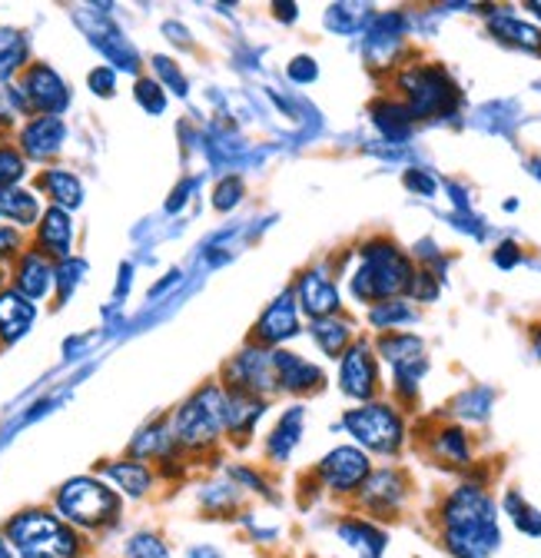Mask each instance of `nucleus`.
<instances>
[{
	"mask_svg": "<svg viewBox=\"0 0 541 558\" xmlns=\"http://www.w3.org/2000/svg\"><path fill=\"white\" fill-rule=\"evenodd\" d=\"M126 558H173L167 542L153 532H137L126 542Z\"/></svg>",
	"mask_w": 541,
	"mask_h": 558,
	"instance_id": "obj_32",
	"label": "nucleus"
},
{
	"mask_svg": "<svg viewBox=\"0 0 541 558\" xmlns=\"http://www.w3.org/2000/svg\"><path fill=\"white\" fill-rule=\"evenodd\" d=\"M21 253V233L14 227H0V263Z\"/></svg>",
	"mask_w": 541,
	"mask_h": 558,
	"instance_id": "obj_40",
	"label": "nucleus"
},
{
	"mask_svg": "<svg viewBox=\"0 0 541 558\" xmlns=\"http://www.w3.org/2000/svg\"><path fill=\"white\" fill-rule=\"evenodd\" d=\"M528 11H531V14H538V17H541V0H531V4H528Z\"/></svg>",
	"mask_w": 541,
	"mask_h": 558,
	"instance_id": "obj_47",
	"label": "nucleus"
},
{
	"mask_svg": "<svg viewBox=\"0 0 541 558\" xmlns=\"http://www.w3.org/2000/svg\"><path fill=\"white\" fill-rule=\"evenodd\" d=\"M413 319H416V310L405 300H385V303H376L369 310V323L379 326V329H392V326L413 323Z\"/></svg>",
	"mask_w": 541,
	"mask_h": 558,
	"instance_id": "obj_31",
	"label": "nucleus"
},
{
	"mask_svg": "<svg viewBox=\"0 0 541 558\" xmlns=\"http://www.w3.org/2000/svg\"><path fill=\"white\" fill-rule=\"evenodd\" d=\"M442 538L455 558H489L502 535L495 519V502L485 488L462 485L442 506Z\"/></svg>",
	"mask_w": 541,
	"mask_h": 558,
	"instance_id": "obj_1",
	"label": "nucleus"
},
{
	"mask_svg": "<svg viewBox=\"0 0 541 558\" xmlns=\"http://www.w3.org/2000/svg\"><path fill=\"white\" fill-rule=\"evenodd\" d=\"M505 509H508V515L515 519V525H518L525 535H541V512H534L531 506H525V499H521L518 493H508Z\"/></svg>",
	"mask_w": 541,
	"mask_h": 558,
	"instance_id": "obj_33",
	"label": "nucleus"
},
{
	"mask_svg": "<svg viewBox=\"0 0 541 558\" xmlns=\"http://www.w3.org/2000/svg\"><path fill=\"white\" fill-rule=\"evenodd\" d=\"M495 263H499V266H515V263H518V246H515V243H502Z\"/></svg>",
	"mask_w": 541,
	"mask_h": 558,
	"instance_id": "obj_43",
	"label": "nucleus"
},
{
	"mask_svg": "<svg viewBox=\"0 0 541 558\" xmlns=\"http://www.w3.org/2000/svg\"><path fill=\"white\" fill-rule=\"evenodd\" d=\"M14 97L11 94H0V123H11L14 120Z\"/></svg>",
	"mask_w": 541,
	"mask_h": 558,
	"instance_id": "obj_44",
	"label": "nucleus"
},
{
	"mask_svg": "<svg viewBox=\"0 0 541 558\" xmlns=\"http://www.w3.org/2000/svg\"><path fill=\"white\" fill-rule=\"evenodd\" d=\"M293 296H296V306H299L306 316H312V319L335 316V313H340V306H343L340 287H335L322 269H306V272L299 276V283H296Z\"/></svg>",
	"mask_w": 541,
	"mask_h": 558,
	"instance_id": "obj_13",
	"label": "nucleus"
},
{
	"mask_svg": "<svg viewBox=\"0 0 541 558\" xmlns=\"http://www.w3.org/2000/svg\"><path fill=\"white\" fill-rule=\"evenodd\" d=\"M37 319V306L21 296L17 290H4L0 293V339L4 342H17Z\"/></svg>",
	"mask_w": 541,
	"mask_h": 558,
	"instance_id": "obj_20",
	"label": "nucleus"
},
{
	"mask_svg": "<svg viewBox=\"0 0 541 558\" xmlns=\"http://www.w3.org/2000/svg\"><path fill=\"white\" fill-rule=\"evenodd\" d=\"M409 293H413L416 300H426V303H429V300H435V293H439V283H435V276H432V272H426V269H416Z\"/></svg>",
	"mask_w": 541,
	"mask_h": 558,
	"instance_id": "obj_39",
	"label": "nucleus"
},
{
	"mask_svg": "<svg viewBox=\"0 0 541 558\" xmlns=\"http://www.w3.org/2000/svg\"><path fill=\"white\" fill-rule=\"evenodd\" d=\"M223 409H226V389L223 386H202L196 389L170 418V429L180 449L186 452H202L217 446V439L226 433L223 429Z\"/></svg>",
	"mask_w": 541,
	"mask_h": 558,
	"instance_id": "obj_4",
	"label": "nucleus"
},
{
	"mask_svg": "<svg viewBox=\"0 0 541 558\" xmlns=\"http://www.w3.org/2000/svg\"><path fill=\"white\" fill-rule=\"evenodd\" d=\"M87 84H90V90H94V94H100V97H113V90H116V74H113V66H97L94 74L87 77Z\"/></svg>",
	"mask_w": 541,
	"mask_h": 558,
	"instance_id": "obj_38",
	"label": "nucleus"
},
{
	"mask_svg": "<svg viewBox=\"0 0 541 558\" xmlns=\"http://www.w3.org/2000/svg\"><path fill=\"white\" fill-rule=\"evenodd\" d=\"M137 100H140L144 110H150V113H163V110H167V94H163V87H160L157 81H150V77L137 81Z\"/></svg>",
	"mask_w": 541,
	"mask_h": 558,
	"instance_id": "obj_35",
	"label": "nucleus"
},
{
	"mask_svg": "<svg viewBox=\"0 0 541 558\" xmlns=\"http://www.w3.org/2000/svg\"><path fill=\"white\" fill-rule=\"evenodd\" d=\"M27 37L14 27H0V84L11 81L17 70L27 63Z\"/></svg>",
	"mask_w": 541,
	"mask_h": 558,
	"instance_id": "obj_28",
	"label": "nucleus"
},
{
	"mask_svg": "<svg viewBox=\"0 0 541 558\" xmlns=\"http://www.w3.org/2000/svg\"><path fill=\"white\" fill-rule=\"evenodd\" d=\"M0 558H14V548L8 545V538H0Z\"/></svg>",
	"mask_w": 541,
	"mask_h": 558,
	"instance_id": "obj_45",
	"label": "nucleus"
},
{
	"mask_svg": "<svg viewBox=\"0 0 541 558\" xmlns=\"http://www.w3.org/2000/svg\"><path fill=\"white\" fill-rule=\"evenodd\" d=\"M296 336H299V306H296L293 290H286L283 296H276L262 310V316L256 323V342L266 349H276Z\"/></svg>",
	"mask_w": 541,
	"mask_h": 558,
	"instance_id": "obj_12",
	"label": "nucleus"
},
{
	"mask_svg": "<svg viewBox=\"0 0 541 558\" xmlns=\"http://www.w3.org/2000/svg\"><path fill=\"white\" fill-rule=\"evenodd\" d=\"M103 475L120 488V493H126L130 499H140L150 493L153 485V469L140 459H123V462H107L103 465Z\"/></svg>",
	"mask_w": 541,
	"mask_h": 558,
	"instance_id": "obj_21",
	"label": "nucleus"
},
{
	"mask_svg": "<svg viewBox=\"0 0 541 558\" xmlns=\"http://www.w3.org/2000/svg\"><path fill=\"white\" fill-rule=\"evenodd\" d=\"M376 349H379V356L395 369V392H405L413 399L419 389V379L429 369L422 339L409 336V332H382Z\"/></svg>",
	"mask_w": 541,
	"mask_h": 558,
	"instance_id": "obj_8",
	"label": "nucleus"
},
{
	"mask_svg": "<svg viewBox=\"0 0 541 558\" xmlns=\"http://www.w3.org/2000/svg\"><path fill=\"white\" fill-rule=\"evenodd\" d=\"M340 386L349 399L369 402L379 392V363L372 356V345L366 339H356L346 353L340 356Z\"/></svg>",
	"mask_w": 541,
	"mask_h": 558,
	"instance_id": "obj_10",
	"label": "nucleus"
},
{
	"mask_svg": "<svg viewBox=\"0 0 541 558\" xmlns=\"http://www.w3.org/2000/svg\"><path fill=\"white\" fill-rule=\"evenodd\" d=\"M343 426L353 439H359V446H366L369 452H379V456L398 452L402 439H405L402 415L385 402H366L359 409H349Z\"/></svg>",
	"mask_w": 541,
	"mask_h": 558,
	"instance_id": "obj_7",
	"label": "nucleus"
},
{
	"mask_svg": "<svg viewBox=\"0 0 541 558\" xmlns=\"http://www.w3.org/2000/svg\"><path fill=\"white\" fill-rule=\"evenodd\" d=\"M489 31H492L502 44H512V47H521V50H534V53H541V27L525 24V21H521V17H515L512 11L489 14Z\"/></svg>",
	"mask_w": 541,
	"mask_h": 558,
	"instance_id": "obj_22",
	"label": "nucleus"
},
{
	"mask_svg": "<svg viewBox=\"0 0 541 558\" xmlns=\"http://www.w3.org/2000/svg\"><path fill=\"white\" fill-rule=\"evenodd\" d=\"M37 243L44 253H50L53 259H71V243H74V223H71V214L60 206H50L47 214L40 217V227H37Z\"/></svg>",
	"mask_w": 541,
	"mask_h": 558,
	"instance_id": "obj_18",
	"label": "nucleus"
},
{
	"mask_svg": "<svg viewBox=\"0 0 541 558\" xmlns=\"http://www.w3.org/2000/svg\"><path fill=\"white\" fill-rule=\"evenodd\" d=\"M40 190L53 199V206L60 209H77L84 203V186L74 173L66 170H47L40 177Z\"/></svg>",
	"mask_w": 541,
	"mask_h": 558,
	"instance_id": "obj_25",
	"label": "nucleus"
},
{
	"mask_svg": "<svg viewBox=\"0 0 541 558\" xmlns=\"http://www.w3.org/2000/svg\"><path fill=\"white\" fill-rule=\"evenodd\" d=\"M0 217H8L21 227H30L40 217V199L27 190H17V186L0 190Z\"/></svg>",
	"mask_w": 541,
	"mask_h": 558,
	"instance_id": "obj_27",
	"label": "nucleus"
},
{
	"mask_svg": "<svg viewBox=\"0 0 541 558\" xmlns=\"http://www.w3.org/2000/svg\"><path fill=\"white\" fill-rule=\"evenodd\" d=\"M398 90L405 94V107H409L413 120L452 113L455 104H458V87L435 63L405 66L398 74Z\"/></svg>",
	"mask_w": 541,
	"mask_h": 558,
	"instance_id": "obj_6",
	"label": "nucleus"
},
{
	"mask_svg": "<svg viewBox=\"0 0 541 558\" xmlns=\"http://www.w3.org/2000/svg\"><path fill=\"white\" fill-rule=\"evenodd\" d=\"M362 263L353 272V296L362 303H385L409 293L416 266L392 240H372L362 246Z\"/></svg>",
	"mask_w": 541,
	"mask_h": 558,
	"instance_id": "obj_2",
	"label": "nucleus"
},
{
	"mask_svg": "<svg viewBox=\"0 0 541 558\" xmlns=\"http://www.w3.org/2000/svg\"><path fill=\"white\" fill-rule=\"evenodd\" d=\"M359 493H362L366 509H372L376 515H389V512L398 509V502L405 496V478L395 469H382V472H372L362 482Z\"/></svg>",
	"mask_w": 541,
	"mask_h": 558,
	"instance_id": "obj_17",
	"label": "nucleus"
},
{
	"mask_svg": "<svg viewBox=\"0 0 541 558\" xmlns=\"http://www.w3.org/2000/svg\"><path fill=\"white\" fill-rule=\"evenodd\" d=\"M299 436H303V409L293 405L283 412V418L276 423V429L269 433L266 439V452L273 462H286L293 456V449L299 446Z\"/></svg>",
	"mask_w": 541,
	"mask_h": 558,
	"instance_id": "obj_23",
	"label": "nucleus"
},
{
	"mask_svg": "<svg viewBox=\"0 0 541 558\" xmlns=\"http://www.w3.org/2000/svg\"><path fill=\"white\" fill-rule=\"evenodd\" d=\"M312 339H316V345L322 349V353L329 356V360H340L346 349L356 342L353 339V326L346 323V319H340V316H325V319H312Z\"/></svg>",
	"mask_w": 541,
	"mask_h": 558,
	"instance_id": "obj_24",
	"label": "nucleus"
},
{
	"mask_svg": "<svg viewBox=\"0 0 541 558\" xmlns=\"http://www.w3.org/2000/svg\"><path fill=\"white\" fill-rule=\"evenodd\" d=\"M8 545L17 558H77L84 542L74 525L47 509H27L8 522Z\"/></svg>",
	"mask_w": 541,
	"mask_h": 558,
	"instance_id": "obj_3",
	"label": "nucleus"
},
{
	"mask_svg": "<svg viewBox=\"0 0 541 558\" xmlns=\"http://www.w3.org/2000/svg\"><path fill=\"white\" fill-rule=\"evenodd\" d=\"M405 186H409V190H419V193H435V180L432 177H426L422 170H409V173H405Z\"/></svg>",
	"mask_w": 541,
	"mask_h": 558,
	"instance_id": "obj_42",
	"label": "nucleus"
},
{
	"mask_svg": "<svg viewBox=\"0 0 541 558\" xmlns=\"http://www.w3.org/2000/svg\"><path fill=\"white\" fill-rule=\"evenodd\" d=\"M372 117H376V126L389 136V140H402V136H409V130H413V113H409V107L405 104H398V100H379L376 107H372Z\"/></svg>",
	"mask_w": 541,
	"mask_h": 558,
	"instance_id": "obj_29",
	"label": "nucleus"
},
{
	"mask_svg": "<svg viewBox=\"0 0 541 558\" xmlns=\"http://www.w3.org/2000/svg\"><path fill=\"white\" fill-rule=\"evenodd\" d=\"M21 97H24L27 110H40V117H57L60 110H66V104H71V90H66L60 74L44 63L30 66L24 74Z\"/></svg>",
	"mask_w": 541,
	"mask_h": 558,
	"instance_id": "obj_11",
	"label": "nucleus"
},
{
	"mask_svg": "<svg viewBox=\"0 0 541 558\" xmlns=\"http://www.w3.org/2000/svg\"><path fill=\"white\" fill-rule=\"evenodd\" d=\"M24 157L14 147H0V190L17 186L24 180Z\"/></svg>",
	"mask_w": 541,
	"mask_h": 558,
	"instance_id": "obj_34",
	"label": "nucleus"
},
{
	"mask_svg": "<svg viewBox=\"0 0 541 558\" xmlns=\"http://www.w3.org/2000/svg\"><path fill=\"white\" fill-rule=\"evenodd\" d=\"M432 449L442 462L448 465H468L471 459V446H468V436L458 429V426H442L435 436H432Z\"/></svg>",
	"mask_w": 541,
	"mask_h": 558,
	"instance_id": "obj_30",
	"label": "nucleus"
},
{
	"mask_svg": "<svg viewBox=\"0 0 541 558\" xmlns=\"http://www.w3.org/2000/svg\"><path fill=\"white\" fill-rule=\"evenodd\" d=\"M66 140V126L60 117H37L21 130V150L30 160H50L53 154H60Z\"/></svg>",
	"mask_w": 541,
	"mask_h": 558,
	"instance_id": "obj_15",
	"label": "nucleus"
},
{
	"mask_svg": "<svg viewBox=\"0 0 541 558\" xmlns=\"http://www.w3.org/2000/svg\"><path fill=\"white\" fill-rule=\"evenodd\" d=\"M50 287H53V266L47 263V256L37 253V250L34 253H24L21 263H17V269H14V290L34 303V300L47 296Z\"/></svg>",
	"mask_w": 541,
	"mask_h": 558,
	"instance_id": "obj_19",
	"label": "nucleus"
},
{
	"mask_svg": "<svg viewBox=\"0 0 541 558\" xmlns=\"http://www.w3.org/2000/svg\"><path fill=\"white\" fill-rule=\"evenodd\" d=\"M340 535H343L353 548H359V558H379L382 548H385L382 529H376V525L366 522V519H346V522H340Z\"/></svg>",
	"mask_w": 541,
	"mask_h": 558,
	"instance_id": "obj_26",
	"label": "nucleus"
},
{
	"mask_svg": "<svg viewBox=\"0 0 541 558\" xmlns=\"http://www.w3.org/2000/svg\"><path fill=\"white\" fill-rule=\"evenodd\" d=\"M273 373H276V386L280 392H316L322 389L325 376L316 363L296 356V353H286V349H273Z\"/></svg>",
	"mask_w": 541,
	"mask_h": 558,
	"instance_id": "obj_14",
	"label": "nucleus"
},
{
	"mask_svg": "<svg viewBox=\"0 0 541 558\" xmlns=\"http://www.w3.org/2000/svg\"><path fill=\"white\" fill-rule=\"evenodd\" d=\"M290 77H293L296 84H309V81H316V60H309V57H296V60L290 63Z\"/></svg>",
	"mask_w": 541,
	"mask_h": 558,
	"instance_id": "obj_41",
	"label": "nucleus"
},
{
	"mask_svg": "<svg viewBox=\"0 0 541 558\" xmlns=\"http://www.w3.org/2000/svg\"><path fill=\"white\" fill-rule=\"evenodd\" d=\"M153 63H157V74L170 84V90H173L176 97H186V81H183V74L176 70V63L167 60V57H153Z\"/></svg>",
	"mask_w": 541,
	"mask_h": 558,
	"instance_id": "obj_37",
	"label": "nucleus"
},
{
	"mask_svg": "<svg viewBox=\"0 0 541 558\" xmlns=\"http://www.w3.org/2000/svg\"><path fill=\"white\" fill-rule=\"evenodd\" d=\"M372 475L369 469V456L356 446H340L332 449L319 465H316V478L329 488V493H359L362 482Z\"/></svg>",
	"mask_w": 541,
	"mask_h": 558,
	"instance_id": "obj_9",
	"label": "nucleus"
},
{
	"mask_svg": "<svg viewBox=\"0 0 541 558\" xmlns=\"http://www.w3.org/2000/svg\"><path fill=\"white\" fill-rule=\"evenodd\" d=\"M0 293H4V272H0Z\"/></svg>",
	"mask_w": 541,
	"mask_h": 558,
	"instance_id": "obj_48",
	"label": "nucleus"
},
{
	"mask_svg": "<svg viewBox=\"0 0 541 558\" xmlns=\"http://www.w3.org/2000/svg\"><path fill=\"white\" fill-rule=\"evenodd\" d=\"M239 199H243V180H239V177L220 180V186H217V193H213V206H217V209H233Z\"/></svg>",
	"mask_w": 541,
	"mask_h": 558,
	"instance_id": "obj_36",
	"label": "nucleus"
},
{
	"mask_svg": "<svg viewBox=\"0 0 541 558\" xmlns=\"http://www.w3.org/2000/svg\"><path fill=\"white\" fill-rule=\"evenodd\" d=\"M53 502H57V515L66 525L87 532L110 529L120 519V496L94 475H77L71 482H63Z\"/></svg>",
	"mask_w": 541,
	"mask_h": 558,
	"instance_id": "obj_5",
	"label": "nucleus"
},
{
	"mask_svg": "<svg viewBox=\"0 0 541 558\" xmlns=\"http://www.w3.org/2000/svg\"><path fill=\"white\" fill-rule=\"evenodd\" d=\"M266 412V399L249 396V392H226V409H223V429L236 439L246 442L256 429V423Z\"/></svg>",
	"mask_w": 541,
	"mask_h": 558,
	"instance_id": "obj_16",
	"label": "nucleus"
},
{
	"mask_svg": "<svg viewBox=\"0 0 541 558\" xmlns=\"http://www.w3.org/2000/svg\"><path fill=\"white\" fill-rule=\"evenodd\" d=\"M531 345H534V356L541 360V329H534V339H531Z\"/></svg>",
	"mask_w": 541,
	"mask_h": 558,
	"instance_id": "obj_46",
	"label": "nucleus"
}]
</instances>
